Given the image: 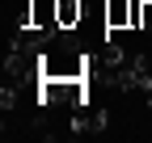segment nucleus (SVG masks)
Listing matches in <instances>:
<instances>
[{
    "instance_id": "nucleus-1",
    "label": "nucleus",
    "mask_w": 152,
    "mask_h": 143,
    "mask_svg": "<svg viewBox=\"0 0 152 143\" xmlns=\"http://www.w3.org/2000/svg\"><path fill=\"white\" fill-rule=\"evenodd\" d=\"M85 17V0H55V21L59 30H76Z\"/></svg>"
},
{
    "instance_id": "nucleus-2",
    "label": "nucleus",
    "mask_w": 152,
    "mask_h": 143,
    "mask_svg": "<svg viewBox=\"0 0 152 143\" xmlns=\"http://www.w3.org/2000/svg\"><path fill=\"white\" fill-rule=\"evenodd\" d=\"M34 25L47 34H59V21H55V0H34Z\"/></svg>"
},
{
    "instance_id": "nucleus-3",
    "label": "nucleus",
    "mask_w": 152,
    "mask_h": 143,
    "mask_svg": "<svg viewBox=\"0 0 152 143\" xmlns=\"http://www.w3.org/2000/svg\"><path fill=\"white\" fill-rule=\"evenodd\" d=\"M106 25L110 30H131V0H106Z\"/></svg>"
}]
</instances>
